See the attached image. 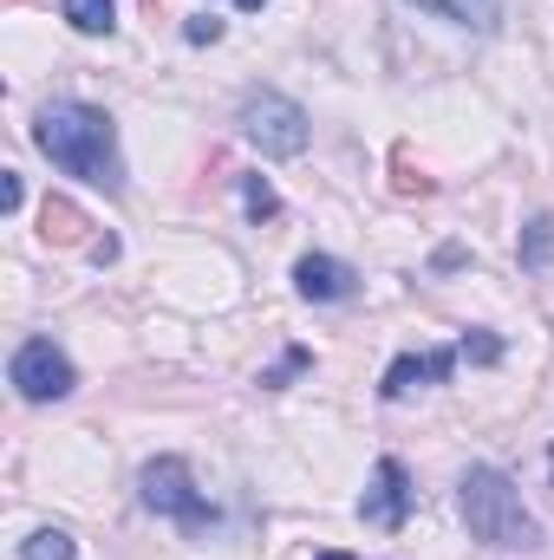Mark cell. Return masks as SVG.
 I'll list each match as a JSON object with an SVG mask.
<instances>
[{
	"label": "cell",
	"instance_id": "6da1fadb",
	"mask_svg": "<svg viewBox=\"0 0 554 560\" xmlns=\"http://www.w3.org/2000/svg\"><path fill=\"white\" fill-rule=\"evenodd\" d=\"M33 143L79 183L118 196L125 189V150H118V125L99 112V105H79V98H53L39 118H33Z\"/></svg>",
	"mask_w": 554,
	"mask_h": 560
},
{
	"label": "cell",
	"instance_id": "7a4b0ae2",
	"mask_svg": "<svg viewBox=\"0 0 554 560\" xmlns=\"http://www.w3.org/2000/svg\"><path fill=\"white\" fill-rule=\"evenodd\" d=\"M457 509H463V528H470L483 548H503V555L542 548V522L522 509V489H516L503 469H489V463H470V469H463Z\"/></svg>",
	"mask_w": 554,
	"mask_h": 560
},
{
	"label": "cell",
	"instance_id": "3957f363",
	"mask_svg": "<svg viewBox=\"0 0 554 560\" xmlns=\"http://www.w3.org/2000/svg\"><path fill=\"white\" fill-rule=\"evenodd\" d=\"M138 495L150 515H170L183 535H209L216 528V502L196 489V476H189L183 456H150L138 469Z\"/></svg>",
	"mask_w": 554,
	"mask_h": 560
},
{
	"label": "cell",
	"instance_id": "277c9868",
	"mask_svg": "<svg viewBox=\"0 0 554 560\" xmlns=\"http://www.w3.org/2000/svg\"><path fill=\"white\" fill-rule=\"evenodd\" d=\"M235 125H242V138L255 143L262 156H300V150H307V138H313L307 112H300L287 92H268V85L242 98V118H235Z\"/></svg>",
	"mask_w": 554,
	"mask_h": 560
},
{
	"label": "cell",
	"instance_id": "5b68a950",
	"mask_svg": "<svg viewBox=\"0 0 554 560\" xmlns=\"http://www.w3.org/2000/svg\"><path fill=\"white\" fill-rule=\"evenodd\" d=\"M7 378H13V392H20L26 405H59V398H72V385H79L72 359H66L53 339H26V346L13 352Z\"/></svg>",
	"mask_w": 554,
	"mask_h": 560
},
{
	"label": "cell",
	"instance_id": "8992f818",
	"mask_svg": "<svg viewBox=\"0 0 554 560\" xmlns=\"http://www.w3.org/2000/svg\"><path fill=\"white\" fill-rule=\"evenodd\" d=\"M412 502H417V489H412V469L399 463V456H379V469H372V489L359 495V515H366V528H405L412 522Z\"/></svg>",
	"mask_w": 554,
	"mask_h": 560
},
{
	"label": "cell",
	"instance_id": "52a82bcc",
	"mask_svg": "<svg viewBox=\"0 0 554 560\" xmlns=\"http://www.w3.org/2000/svg\"><path fill=\"white\" fill-rule=\"evenodd\" d=\"M450 372H457V352H450V346H430V352H405V359H392V372H385L379 398H385V405H399V398H412L417 385H443Z\"/></svg>",
	"mask_w": 554,
	"mask_h": 560
},
{
	"label": "cell",
	"instance_id": "ba28073f",
	"mask_svg": "<svg viewBox=\"0 0 554 560\" xmlns=\"http://www.w3.org/2000/svg\"><path fill=\"white\" fill-rule=\"evenodd\" d=\"M293 287H300V300H353L359 275L339 255H300L293 261Z\"/></svg>",
	"mask_w": 554,
	"mask_h": 560
},
{
	"label": "cell",
	"instance_id": "9c48e42d",
	"mask_svg": "<svg viewBox=\"0 0 554 560\" xmlns=\"http://www.w3.org/2000/svg\"><path fill=\"white\" fill-rule=\"evenodd\" d=\"M39 235H46L53 248H79V242H85V209L66 202V196H46V202H39Z\"/></svg>",
	"mask_w": 554,
	"mask_h": 560
},
{
	"label": "cell",
	"instance_id": "30bf717a",
	"mask_svg": "<svg viewBox=\"0 0 554 560\" xmlns=\"http://www.w3.org/2000/svg\"><path fill=\"white\" fill-rule=\"evenodd\" d=\"M417 7L437 13V20H450V26H470V33H489V26L503 20L496 0H417Z\"/></svg>",
	"mask_w": 554,
	"mask_h": 560
},
{
	"label": "cell",
	"instance_id": "8fae6325",
	"mask_svg": "<svg viewBox=\"0 0 554 560\" xmlns=\"http://www.w3.org/2000/svg\"><path fill=\"white\" fill-rule=\"evenodd\" d=\"M549 261H554V215H535L522 229V268L529 275H549Z\"/></svg>",
	"mask_w": 554,
	"mask_h": 560
},
{
	"label": "cell",
	"instance_id": "7c38bea8",
	"mask_svg": "<svg viewBox=\"0 0 554 560\" xmlns=\"http://www.w3.org/2000/svg\"><path fill=\"white\" fill-rule=\"evenodd\" d=\"M66 20L79 33H112L118 26V0H66Z\"/></svg>",
	"mask_w": 554,
	"mask_h": 560
},
{
	"label": "cell",
	"instance_id": "4fadbf2b",
	"mask_svg": "<svg viewBox=\"0 0 554 560\" xmlns=\"http://www.w3.org/2000/svg\"><path fill=\"white\" fill-rule=\"evenodd\" d=\"M72 555H79V548H72L66 528H39V535L20 541V560H72Z\"/></svg>",
	"mask_w": 554,
	"mask_h": 560
},
{
	"label": "cell",
	"instance_id": "5bb4252c",
	"mask_svg": "<svg viewBox=\"0 0 554 560\" xmlns=\"http://www.w3.org/2000/svg\"><path fill=\"white\" fill-rule=\"evenodd\" d=\"M242 209H249V222H275L280 215V196L268 176H242Z\"/></svg>",
	"mask_w": 554,
	"mask_h": 560
},
{
	"label": "cell",
	"instance_id": "9a60e30c",
	"mask_svg": "<svg viewBox=\"0 0 554 560\" xmlns=\"http://www.w3.org/2000/svg\"><path fill=\"white\" fill-rule=\"evenodd\" d=\"M392 189H399V196H437V183H430L424 170H412V150H405V143L392 150Z\"/></svg>",
	"mask_w": 554,
	"mask_h": 560
},
{
	"label": "cell",
	"instance_id": "2e32d148",
	"mask_svg": "<svg viewBox=\"0 0 554 560\" xmlns=\"http://www.w3.org/2000/svg\"><path fill=\"white\" fill-rule=\"evenodd\" d=\"M307 365H313V352H307V346H287V352H280V365H268V372H262V392H287Z\"/></svg>",
	"mask_w": 554,
	"mask_h": 560
},
{
	"label": "cell",
	"instance_id": "e0dca14e",
	"mask_svg": "<svg viewBox=\"0 0 554 560\" xmlns=\"http://www.w3.org/2000/svg\"><path fill=\"white\" fill-rule=\"evenodd\" d=\"M183 39H189V46H216V39H222V20H216V13H196V20H183Z\"/></svg>",
	"mask_w": 554,
	"mask_h": 560
},
{
	"label": "cell",
	"instance_id": "ac0fdd59",
	"mask_svg": "<svg viewBox=\"0 0 554 560\" xmlns=\"http://www.w3.org/2000/svg\"><path fill=\"white\" fill-rule=\"evenodd\" d=\"M463 352H470L476 365H496V359H503V339H496V332H463Z\"/></svg>",
	"mask_w": 554,
	"mask_h": 560
},
{
	"label": "cell",
	"instance_id": "d6986e66",
	"mask_svg": "<svg viewBox=\"0 0 554 560\" xmlns=\"http://www.w3.org/2000/svg\"><path fill=\"white\" fill-rule=\"evenodd\" d=\"M20 202H26V183H20L13 170H0V215H13Z\"/></svg>",
	"mask_w": 554,
	"mask_h": 560
},
{
	"label": "cell",
	"instance_id": "ffe728a7",
	"mask_svg": "<svg viewBox=\"0 0 554 560\" xmlns=\"http://www.w3.org/2000/svg\"><path fill=\"white\" fill-rule=\"evenodd\" d=\"M320 560H359V555H339V548H333V555H320Z\"/></svg>",
	"mask_w": 554,
	"mask_h": 560
},
{
	"label": "cell",
	"instance_id": "44dd1931",
	"mask_svg": "<svg viewBox=\"0 0 554 560\" xmlns=\"http://www.w3.org/2000/svg\"><path fill=\"white\" fill-rule=\"evenodd\" d=\"M235 7H255V13H262V7H268V0H235Z\"/></svg>",
	"mask_w": 554,
	"mask_h": 560
}]
</instances>
